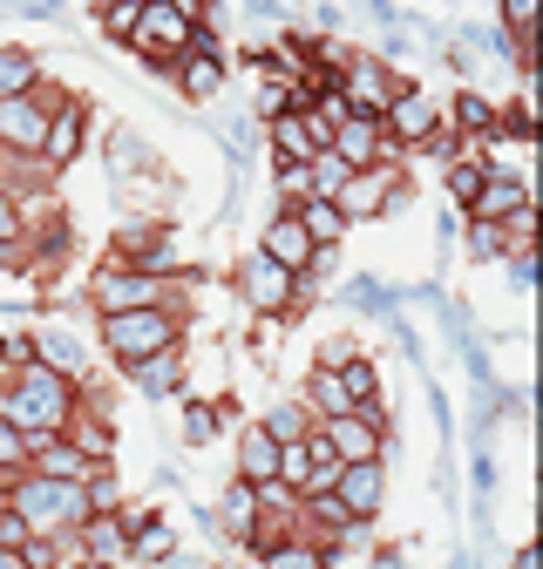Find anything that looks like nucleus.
I'll return each mask as SVG.
<instances>
[{
  "instance_id": "1",
  "label": "nucleus",
  "mask_w": 543,
  "mask_h": 569,
  "mask_svg": "<svg viewBox=\"0 0 543 569\" xmlns=\"http://www.w3.org/2000/svg\"><path fill=\"white\" fill-rule=\"evenodd\" d=\"M76 407H82V387L61 380V373H48V367L8 373V387H0V420H8L14 435H28V448L34 441H55L61 427L76 420Z\"/></svg>"
},
{
  "instance_id": "2",
  "label": "nucleus",
  "mask_w": 543,
  "mask_h": 569,
  "mask_svg": "<svg viewBox=\"0 0 543 569\" xmlns=\"http://www.w3.org/2000/svg\"><path fill=\"white\" fill-rule=\"evenodd\" d=\"M21 522H28V536H76L82 522H89V502H82V481H48V475H14L8 481V495H0Z\"/></svg>"
},
{
  "instance_id": "3",
  "label": "nucleus",
  "mask_w": 543,
  "mask_h": 569,
  "mask_svg": "<svg viewBox=\"0 0 543 569\" xmlns=\"http://www.w3.org/2000/svg\"><path fill=\"white\" fill-rule=\"evenodd\" d=\"M102 346H109V360H116L122 373L144 367V360H157V352H177V346H184V306L116 312V319H102Z\"/></svg>"
},
{
  "instance_id": "4",
  "label": "nucleus",
  "mask_w": 543,
  "mask_h": 569,
  "mask_svg": "<svg viewBox=\"0 0 543 569\" xmlns=\"http://www.w3.org/2000/svg\"><path fill=\"white\" fill-rule=\"evenodd\" d=\"M197 8H177V0H144L136 14V54H144L157 76H177V61L190 54V34H197Z\"/></svg>"
},
{
  "instance_id": "5",
  "label": "nucleus",
  "mask_w": 543,
  "mask_h": 569,
  "mask_svg": "<svg viewBox=\"0 0 543 569\" xmlns=\"http://www.w3.org/2000/svg\"><path fill=\"white\" fill-rule=\"evenodd\" d=\"M61 109V89H34V96H14L0 102V157L8 163H41V142H48V116Z\"/></svg>"
},
{
  "instance_id": "6",
  "label": "nucleus",
  "mask_w": 543,
  "mask_h": 569,
  "mask_svg": "<svg viewBox=\"0 0 543 569\" xmlns=\"http://www.w3.org/2000/svg\"><path fill=\"white\" fill-rule=\"evenodd\" d=\"M89 306L102 319H116V312H150V306H177V299H170L164 278H144V271H129V264H102L89 278Z\"/></svg>"
},
{
  "instance_id": "7",
  "label": "nucleus",
  "mask_w": 543,
  "mask_h": 569,
  "mask_svg": "<svg viewBox=\"0 0 543 569\" xmlns=\"http://www.w3.org/2000/svg\"><path fill=\"white\" fill-rule=\"evenodd\" d=\"M299 292H306V284H299L293 271H279L265 251H251V258L238 264V299H245L258 319H286V312H299Z\"/></svg>"
},
{
  "instance_id": "8",
  "label": "nucleus",
  "mask_w": 543,
  "mask_h": 569,
  "mask_svg": "<svg viewBox=\"0 0 543 569\" xmlns=\"http://www.w3.org/2000/svg\"><path fill=\"white\" fill-rule=\"evenodd\" d=\"M144 522V509H116V516H89L76 536H68V549H76V562L89 569H116L129 562V529Z\"/></svg>"
},
{
  "instance_id": "9",
  "label": "nucleus",
  "mask_w": 543,
  "mask_h": 569,
  "mask_svg": "<svg viewBox=\"0 0 543 569\" xmlns=\"http://www.w3.org/2000/svg\"><path fill=\"white\" fill-rule=\"evenodd\" d=\"M435 129H442V109H435L422 89H394V102H387V116H381L387 150H394V142H401V150H422V142H435Z\"/></svg>"
},
{
  "instance_id": "10",
  "label": "nucleus",
  "mask_w": 543,
  "mask_h": 569,
  "mask_svg": "<svg viewBox=\"0 0 543 569\" xmlns=\"http://www.w3.org/2000/svg\"><path fill=\"white\" fill-rule=\"evenodd\" d=\"M326 455L347 468V461H381L387 455V427L381 420H361V413H339V420H313Z\"/></svg>"
},
{
  "instance_id": "11",
  "label": "nucleus",
  "mask_w": 543,
  "mask_h": 569,
  "mask_svg": "<svg viewBox=\"0 0 543 569\" xmlns=\"http://www.w3.org/2000/svg\"><path fill=\"white\" fill-rule=\"evenodd\" d=\"M333 502L367 529V522L381 516V502H387V468H381V461H347V468L333 475Z\"/></svg>"
},
{
  "instance_id": "12",
  "label": "nucleus",
  "mask_w": 543,
  "mask_h": 569,
  "mask_svg": "<svg viewBox=\"0 0 543 569\" xmlns=\"http://www.w3.org/2000/svg\"><path fill=\"white\" fill-rule=\"evenodd\" d=\"M401 197V170L394 163H381V170H361V177H347L339 183V197H333V210L347 224H361V218H381V210Z\"/></svg>"
},
{
  "instance_id": "13",
  "label": "nucleus",
  "mask_w": 543,
  "mask_h": 569,
  "mask_svg": "<svg viewBox=\"0 0 543 569\" xmlns=\"http://www.w3.org/2000/svg\"><path fill=\"white\" fill-rule=\"evenodd\" d=\"M394 89H401V82L387 76L381 61H367V54H354V61H347V76H339V102H347L354 116H367V122H381V116H387Z\"/></svg>"
},
{
  "instance_id": "14",
  "label": "nucleus",
  "mask_w": 543,
  "mask_h": 569,
  "mask_svg": "<svg viewBox=\"0 0 543 569\" xmlns=\"http://www.w3.org/2000/svg\"><path fill=\"white\" fill-rule=\"evenodd\" d=\"M82 142H89V102H76V96H61V109L48 116V142H41V170L55 177V170H68L82 157Z\"/></svg>"
},
{
  "instance_id": "15",
  "label": "nucleus",
  "mask_w": 543,
  "mask_h": 569,
  "mask_svg": "<svg viewBox=\"0 0 543 569\" xmlns=\"http://www.w3.org/2000/svg\"><path fill=\"white\" fill-rule=\"evenodd\" d=\"M258 251H265L272 264H279V271H293L299 284L319 271V251H313V238L299 231V218H293V210H279V218L265 224V244H258Z\"/></svg>"
},
{
  "instance_id": "16",
  "label": "nucleus",
  "mask_w": 543,
  "mask_h": 569,
  "mask_svg": "<svg viewBox=\"0 0 543 569\" xmlns=\"http://www.w3.org/2000/svg\"><path fill=\"white\" fill-rule=\"evenodd\" d=\"M326 157H339L354 177L361 170H381V157H387V136H381V122H367V116H347L333 129V142H326Z\"/></svg>"
},
{
  "instance_id": "17",
  "label": "nucleus",
  "mask_w": 543,
  "mask_h": 569,
  "mask_svg": "<svg viewBox=\"0 0 543 569\" xmlns=\"http://www.w3.org/2000/svg\"><path fill=\"white\" fill-rule=\"evenodd\" d=\"M523 203H530V183L510 177V170H490L483 190H475V203H468V218H475V224H503V218H516Z\"/></svg>"
},
{
  "instance_id": "18",
  "label": "nucleus",
  "mask_w": 543,
  "mask_h": 569,
  "mask_svg": "<svg viewBox=\"0 0 543 569\" xmlns=\"http://www.w3.org/2000/svg\"><path fill=\"white\" fill-rule=\"evenodd\" d=\"M238 481L245 488H272V481H279V441H272L258 420L238 435Z\"/></svg>"
},
{
  "instance_id": "19",
  "label": "nucleus",
  "mask_w": 543,
  "mask_h": 569,
  "mask_svg": "<svg viewBox=\"0 0 543 569\" xmlns=\"http://www.w3.org/2000/svg\"><path fill=\"white\" fill-rule=\"evenodd\" d=\"M496 116H503V109H496L490 96L462 89V96L442 109V129H448V136H475V142H496Z\"/></svg>"
},
{
  "instance_id": "20",
  "label": "nucleus",
  "mask_w": 543,
  "mask_h": 569,
  "mask_svg": "<svg viewBox=\"0 0 543 569\" xmlns=\"http://www.w3.org/2000/svg\"><path fill=\"white\" fill-rule=\"evenodd\" d=\"M48 76H41V54L34 48H0V102H14V96H34Z\"/></svg>"
},
{
  "instance_id": "21",
  "label": "nucleus",
  "mask_w": 543,
  "mask_h": 569,
  "mask_svg": "<svg viewBox=\"0 0 543 569\" xmlns=\"http://www.w3.org/2000/svg\"><path fill=\"white\" fill-rule=\"evenodd\" d=\"M28 468H34V475H48V481H82V475H89V461L68 448V435L34 441V448H28Z\"/></svg>"
},
{
  "instance_id": "22",
  "label": "nucleus",
  "mask_w": 543,
  "mask_h": 569,
  "mask_svg": "<svg viewBox=\"0 0 543 569\" xmlns=\"http://www.w3.org/2000/svg\"><path fill=\"white\" fill-rule=\"evenodd\" d=\"M293 218H299V231L313 238V251H333L339 238H347V218L326 203V197H306V203H293Z\"/></svg>"
},
{
  "instance_id": "23",
  "label": "nucleus",
  "mask_w": 543,
  "mask_h": 569,
  "mask_svg": "<svg viewBox=\"0 0 543 569\" xmlns=\"http://www.w3.org/2000/svg\"><path fill=\"white\" fill-rule=\"evenodd\" d=\"M313 420H339V413H354V400H347V387H339V373L333 367H313V380H306V400H299Z\"/></svg>"
},
{
  "instance_id": "24",
  "label": "nucleus",
  "mask_w": 543,
  "mask_h": 569,
  "mask_svg": "<svg viewBox=\"0 0 543 569\" xmlns=\"http://www.w3.org/2000/svg\"><path fill=\"white\" fill-rule=\"evenodd\" d=\"M129 380L144 387V393H184V346L157 352V360H144V367H129Z\"/></svg>"
},
{
  "instance_id": "25",
  "label": "nucleus",
  "mask_w": 543,
  "mask_h": 569,
  "mask_svg": "<svg viewBox=\"0 0 543 569\" xmlns=\"http://www.w3.org/2000/svg\"><path fill=\"white\" fill-rule=\"evenodd\" d=\"M218 516H225V536H251V522H258V488H245V481H231L225 495H218Z\"/></svg>"
},
{
  "instance_id": "26",
  "label": "nucleus",
  "mask_w": 543,
  "mask_h": 569,
  "mask_svg": "<svg viewBox=\"0 0 543 569\" xmlns=\"http://www.w3.org/2000/svg\"><path fill=\"white\" fill-rule=\"evenodd\" d=\"M129 556H144V562H170L177 556V536H170V522H157V516H144V522H136L129 529Z\"/></svg>"
},
{
  "instance_id": "27",
  "label": "nucleus",
  "mask_w": 543,
  "mask_h": 569,
  "mask_svg": "<svg viewBox=\"0 0 543 569\" xmlns=\"http://www.w3.org/2000/svg\"><path fill=\"white\" fill-rule=\"evenodd\" d=\"M333 556L313 542V536H293V542H279V549H265L258 556V569H326Z\"/></svg>"
},
{
  "instance_id": "28",
  "label": "nucleus",
  "mask_w": 543,
  "mask_h": 569,
  "mask_svg": "<svg viewBox=\"0 0 543 569\" xmlns=\"http://www.w3.org/2000/svg\"><path fill=\"white\" fill-rule=\"evenodd\" d=\"M218 82H225V61H204V54H184V61H177V89H184L190 102L218 96Z\"/></svg>"
},
{
  "instance_id": "29",
  "label": "nucleus",
  "mask_w": 543,
  "mask_h": 569,
  "mask_svg": "<svg viewBox=\"0 0 543 569\" xmlns=\"http://www.w3.org/2000/svg\"><path fill=\"white\" fill-rule=\"evenodd\" d=\"M333 373H339V387H347V400H354V407H374V400H381V367H374V360H361V352H354V360H339Z\"/></svg>"
},
{
  "instance_id": "30",
  "label": "nucleus",
  "mask_w": 543,
  "mask_h": 569,
  "mask_svg": "<svg viewBox=\"0 0 543 569\" xmlns=\"http://www.w3.org/2000/svg\"><path fill=\"white\" fill-rule=\"evenodd\" d=\"M258 427H265V435L279 441V448H293V441H306V435H313V413H306L299 400H286V407H272Z\"/></svg>"
},
{
  "instance_id": "31",
  "label": "nucleus",
  "mask_w": 543,
  "mask_h": 569,
  "mask_svg": "<svg viewBox=\"0 0 543 569\" xmlns=\"http://www.w3.org/2000/svg\"><path fill=\"white\" fill-rule=\"evenodd\" d=\"M21 244H28V210H21V197L14 190H0V258H21Z\"/></svg>"
},
{
  "instance_id": "32",
  "label": "nucleus",
  "mask_w": 543,
  "mask_h": 569,
  "mask_svg": "<svg viewBox=\"0 0 543 569\" xmlns=\"http://www.w3.org/2000/svg\"><path fill=\"white\" fill-rule=\"evenodd\" d=\"M258 109H265V122H279V116H299V109H306V96H299V82H286V76H272V68H265Z\"/></svg>"
},
{
  "instance_id": "33",
  "label": "nucleus",
  "mask_w": 543,
  "mask_h": 569,
  "mask_svg": "<svg viewBox=\"0 0 543 569\" xmlns=\"http://www.w3.org/2000/svg\"><path fill=\"white\" fill-rule=\"evenodd\" d=\"M82 502H89V516H116V509H122L116 468H89V475H82Z\"/></svg>"
},
{
  "instance_id": "34",
  "label": "nucleus",
  "mask_w": 543,
  "mask_h": 569,
  "mask_svg": "<svg viewBox=\"0 0 543 569\" xmlns=\"http://www.w3.org/2000/svg\"><path fill=\"white\" fill-rule=\"evenodd\" d=\"M347 177H354V170L339 163V157H326V150H319V157L306 163V190H313V197H326V203L339 197V183H347Z\"/></svg>"
},
{
  "instance_id": "35",
  "label": "nucleus",
  "mask_w": 543,
  "mask_h": 569,
  "mask_svg": "<svg viewBox=\"0 0 543 569\" xmlns=\"http://www.w3.org/2000/svg\"><path fill=\"white\" fill-rule=\"evenodd\" d=\"M503 28H510V54L530 61V28H536V0H510L503 8Z\"/></svg>"
},
{
  "instance_id": "36",
  "label": "nucleus",
  "mask_w": 543,
  "mask_h": 569,
  "mask_svg": "<svg viewBox=\"0 0 543 569\" xmlns=\"http://www.w3.org/2000/svg\"><path fill=\"white\" fill-rule=\"evenodd\" d=\"M218 420H225V407H211V400H190V407H184V441H190V448H204V441L218 435Z\"/></svg>"
},
{
  "instance_id": "37",
  "label": "nucleus",
  "mask_w": 543,
  "mask_h": 569,
  "mask_svg": "<svg viewBox=\"0 0 543 569\" xmlns=\"http://www.w3.org/2000/svg\"><path fill=\"white\" fill-rule=\"evenodd\" d=\"M0 475H28V435H14V427L8 420H0Z\"/></svg>"
},
{
  "instance_id": "38",
  "label": "nucleus",
  "mask_w": 543,
  "mask_h": 569,
  "mask_svg": "<svg viewBox=\"0 0 543 569\" xmlns=\"http://www.w3.org/2000/svg\"><path fill=\"white\" fill-rule=\"evenodd\" d=\"M483 177H490V163H448V197H455V203H475Z\"/></svg>"
},
{
  "instance_id": "39",
  "label": "nucleus",
  "mask_w": 543,
  "mask_h": 569,
  "mask_svg": "<svg viewBox=\"0 0 543 569\" xmlns=\"http://www.w3.org/2000/svg\"><path fill=\"white\" fill-rule=\"evenodd\" d=\"M136 14H144V0H116V8H102V34L136 41Z\"/></svg>"
},
{
  "instance_id": "40",
  "label": "nucleus",
  "mask_w": 543,
  "mask_h": 569,
  "mask_svg": "<svg viewBox=\"0 0 543 569\" xmlns=\"http://www.w3.org/2000/svg\"><path fill=\"white\" fill-rule=\"evenodd\" d=\"M468 251H475V258H503L510 244H503V231H496V224H468Z\"/></svg>"
},
{
  "instance_id": "41",
  "label": "nucleus",
  "mask_w": 543,
  "mask_h": 569,
  "mask_svg": "<svg viewBox=\"0 0 543 569\" xmlns=\"http://www.w3.org/2000/svg\"><path fill=\"white\" fill-rule=\"evenodd\" d=\"M0 367H8V373H28V367H34V339H0Z\"/></svg>"
},
{
  "instance_id": "42",
  "label": "nucleus",
  "mask_w": 543,
  "mask_h": 569,
  "mask_svg": "<svg viewBox=\"0 0 543 569\" xmlns=\"http://www.w3.org/2000/svg\"><path fill=\"white\" fill-rule=\"evenodd\" d=\"M0 569H21V556H14V549H0Z\"/></svg>"
},
{
  "instance_id": "43",
  "label": "nucleus",
  "mask_w": 543,
  "mask_h": 569,
  "mask_svg": "<svg viewBox=\"0 0 543 569\" xmlns=\"http://www.w3.org/2000/svg\"><path fill=\"white\" fill-rule=\"evenodd\" d=\"M76 569H89V562H76Z\"/></svg>"
}]
</instances>
